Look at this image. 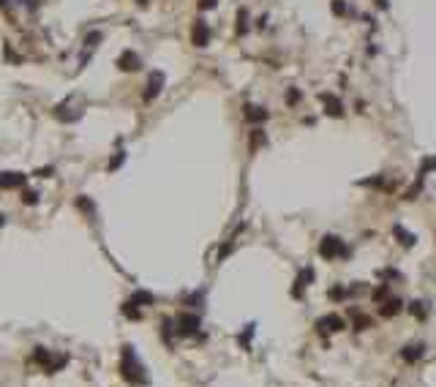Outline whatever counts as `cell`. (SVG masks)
Instances as JSON below:
<instances>
[{"label": "cell", "instance_id": "cell-37", "mask_svg": "<svg viewBox=\"0 0 436 387\" xmlns=\"http://www.w3.org/2000/svg\"><path fill=\"white\" fill-rule=\"evenodd\" d=\"M137 3H139V6H147V0H137Z\"/></svg>", "mask_w": 436, "mask_h": 387}, {"label": "cell", "instance_id": "cell-32", "mask_svg": "<svg viewBox=\"0 0 436 387\" xmlns=\"http://www.w3.org/2000/svg\"><path fill=\"white\" fill-rule=\"evenodd\" d=\"M123 161H125V153H123V150H120V153H118V156H115V158H112V164H109V169H112V172H115V169H118V166H123Z\"/></svg>", "mask_w": 436, "mask_h": 387}, {"label": "cell", "instance_id": "cell-7", "mask_svg": "<svg viewBox=\"0 0 436 387\" xmlns=\"http://www.w3.org/2000/svg\"><path fill=\"white\" fill-rule=\"evenodd\" d=\"M319 101L325 104V112L330 118H344V104H341V98H335L332 93H319Z\"/></svg>", "mask_w": 436, "mask_h": 387}, {"label": "cell", "instance_id": "cell-31", "mask_svg": "<svg viewBox=\"0 0 436 387\" xmlns=\"http://www.w3.org/2000/svg\"><path fill=\"white\" fill-rule=\"evenodd\" d=\"M98 41H101V33L96 30V33H90L87 38H85V47H87V49H93V47H98Z\"/></svg>", "mask_w": 436, "mask_h": 387}, {"label": "cell", "instance_id": "cell-21", "mask_svg": "<svg viewBox=\"0 0 436 387\" xmlns=\"http://www.w3.org/2000/svg\"><path fill=\"white\" fill-rule=\"evenodd\" d=\"M357 186H366V188H384V186H387V180H384V175H379V177H371V180H360Z\"/></svg>", "mask_w": 436, "mask_h": 387}, {"label": "cell", "instance_id": "cell-34", "mask_svg": "<svg viewBox=\"0 0 436 387\" xmlns=\"http://www.w3.org/2000/svg\"><path fill=\"white\" fill-rule=\"evenodd\" d=\"M215 3H218V0H196V6H199V11H208V8H215Z\"/></svg>", "mask_w": 436, "mask_h": 387}, {"label": "cell", "instance_id": "cell-3", "mask_svg": "<svg viewBox=\"0 0 436 387\" xmlns=\"http://www.w3.org/2000/svg\"><path fill=\"white\" fill-rule=\"evenodd\" d=\"M33 360H35V363H38V366H44V368H47L49 373L60 371V368L66 366V363H69V357H66V354H60V357H55V354H52V349H44V346H38V349H35V352H33Z\"/></svg>", "mask_w": 436, "mask_h": 387}, {"label": "cell", "instance_id": "cell-13", "mask_svg": "<svg viewBox=\"0 0 436 387\" xmlns=\"http://www.w3.org/2000/svg\"><path fill=\"white\" fill-rule=\"evenodd\" d=\"M267 118H270V112H267V109H262V106H254V104H245V120H248V123L259 125V123H264Z\"/></svg>", "mask_w": 436, "mask_h": 387}, {"label": "cell", "instance_id": "cell-19", "mask_svg": "<svg viewBox=\"0 0 436 387\" xmlns=\"http://www.w3.org/2000/svg\"><path fill=\"white\" fill-rule=\"evenodd\" d=\"M245 30H248V11L240 8V11H237V35H243Z\"/></svg>", "mask_w": 436, "mask_h": 387}, {"label": "cell", "instance_id": "cell-5", "mask_svg": "<svg viewBox=\"0 0 436 387\" xmlns=\"http://www.w3.org/2000/svg\"><path fill=\"white\" fill-rule=\"evenodd\" d=\"M346 327V319L341 317V314H327V317H322L316 322V330L322 333V335H327V333H341Z\"/></svg>", "mask_w": 436, "mask_h": 387}, {"label": "cell", "instance_id": "cell-26", "mask_svg": "<svg viewBox=\"0 0 436 387\" xmlns=\"http://www.w3.org/2000/svg\"><path fill=\"white\" fill-rule=\"evenodd\" d=\"M76 208H79V210H85V213H90V215L96 213V205H93V202L87 199V196H76Z\"/></svg>", "mask_w": 436, "mask_h": 387}, {"label": "cell", "instance_id": "cell-9", "mask_svg": "<svg viewBox=\"0 0 436 387\" xmlns=\"http://www.w3.org/2000/svg\"><path fill=\"white\" fill-rule=\"evenodd\" d=\"M314 281V270L311 267H303L297 273V278H295V286H292V298H303V292H305V286Z\"/></svg>", "mask_w": 436, "mask_h": 387}, {"label": "cell", "instance_id": "cell-27", "mask_svg": "<svg viewBox=\"0 0 436 387\" xmlns=\"http://www.w3.org/2000/svg\"><path fill=\"white\" fill-rule=\"evenodd\" d=\"M300 98H303V93H300L297 88H289V90H286V104H289V106H297Z\"/></svg>", "mask_w": 436, "mask_h": 387}, {"label": "cell", "instance_id": "cell-25", "mask_svg": "<svg viewBox=\"0 0 436 387\" xmlns=\"http://www.w3.org/2000/svg\"><path fill=\"white\" fill-rule=\"evenodd\" d=\"M327 298H330V300H346V298H349V289H344V286H330Z\"/></svg>", "mask_w": 436, "mask_h": 387}, {"label": "cell", "instance_id": "cell-20", "mask_svg": "<svg viewBox=\"0 0 436 387\" xmlns=\"http://www.w3.org/2000/svg\"><path fill=\"white\" fill-rule=\"evenodd\" d=\"M428 172H436V156L422 158V164H420V177H425Z\"/></svg>", "mask_w": 436, "mask_h": 387}, {"label": "cell", "instance_id": "cell-12", "mask_svg": "<svg viewBox=\"0 0 436 387\" xmlns=\"http://www.w3.org/2000/svg\"><path fill=\"white\" fill-rule=\"evenodd\" d=\"M403 311V300H398V298H384L382 300V305H379V314L384 319H390V317H395V314H401Z\"/></svg>", "mask_w": 436, "mask_h": 387}, {"label": "cell", "instance_id": "cell-11", "mask_svg": "<svg viewBox=\"0 0 436 387\" xmlns=\"http://www.w3.org/2000/svg\"><path fill=\"white\" fill-rule=\"evenodd\" d=\"M28 183V175H22V172H3L0 175V188H22Z\"/></svg>", "mask_w": 436, "mask_h": 387}, {"label": "cell", "instance_id": "cell-28", "mask_svg": "<svg viewBox=\"0 0 436 387\" xmlns=\"http://www.w3.org/2000/svg\"><path fill=\"white\" fill-rule=\"evenodd\" d=\"M387 295H390V286H387V281L382 283V286H376V289H374V300H376V303H382V300L387 298Z\"/></svg>", "mask_w": 436, "mask_h": 387}, {"label": "cell", "instance_id": "cell-17", "mask_svg": "<svg viewBox=\"0 0 436 387\" xmlns=\"http://www.w3.org/2000/svg\"><path fill=\"white\" fill-rule=\"evenodd\" d=\"M153 292H145V289H139V292H134V298H131V303H137V305H153Z\"/></svg>", "mask_w": 436, "mask_h": 387}, {"label": "cell", "instance_id": "cell-36", "mask_svg": "<svg viewBox=\"0 0 436 387\" xmlns=\"http://www.w3.org/2000/svg\"><path fill=\"white\" fill-rule=\"evenodd\" d=\"M376 6H379V8H387V0H376Z\"/></svg>", "mask_w": 436, "mask_h": 387}, {"label": "cell", "instance_id": "cell-33", "mask_svg": "<svg viewBox=\"0 0 436 387\" xmlns=\"http://www.w3.org/2000/svg\"><path fill=\"white\" fill-rule=\"evenodd\" d=\"M251 335H254V325H248V327H245V333H243V335H240V344H243V346H248Z\"/></svg>", "mask_w": 436, "mask_h": 387}, {"label": "cell", "instance_id": "cell-29", "mask_svg": "<svg viewBox=\"0 0 436 387\" xmlns=\"http://www.w3.org/2000/svg\"><path fill=\"white\" fill-rule=\"evenodd\" d=\"M330 8H332V14H335V17H344L346 14V3H344V0H332Z\"/></svg>", "mask_w": 436, "mask_h": 387}, {"label": "cell", "instance_id": "cell-23", "mask_svg": "<svg viewBox=\"0 0 436 387\" xmlns=\"http://www.w3.org/2000/svg\"><path fill=\"white\" fill-rule=\"evenodd\" d=\"M352 317H354V330H366V327H371V319H368L366 314L352 311Z\"/></svg>", "mask_w": 436, "mask_h": 387}, {"label": "cell", "instance_id": "cell-18", "mask_svg": "<svg viewBox=\"0 0 436 387\" xmlns=\"http://www.w3.org/2000/svg\"><path fill=\"white\" fill-rule=\"evenodd\" d=\"M406 308H409V314H412V317H417L420 322H422L425 317H428V314H425V303H420V300H415V303H412V305H406Z\"/></svg>", "mask_w": 436, "mask_h": 387}, {"label": "cell", "instance_id": "cell-8", "mask_svg": "<svg viewBox=\"0 0 436 387\" xmlns=\"http://www.w3.org/2000/svg\"><path fill=\"white\" fill-rule=\"evenodd\" d=\"M161 88H164V74H161V71H153L150 79H147V85H145L142 98H145V101H153V98L161 93Z\"/></svg>", "mask_w": 436, "mask_h": 387}, {"label": "cell", "instance_id": "cell-1", "mask_svg": "<svg viewBox=\"0 0 436 387\" xmlns=\"http://www.w3.org/2000/svg\"><path fill=\"white\" fill-rule=\"evenodd\" d=\"M120 373H123V379L125 382H131V385H147V373L145 368H142V363L137 360V354H134V346L125 344L123 346V360H120Z\"/></svg>", "mask_w": 436, "mask_h": 387}, {"label": "cell", "instance_id": "cell-24", "mask_svg": "<svg viewBox=\"0 0 436 387\" xmlns=\"http://www.w3.org/2000/svg\"><path fill=\"white\" fill-rule=\"evenodd\" d=\"M161 333H164L166 344H172V333H174V322H172V319H164V322H161Z\"/></svg>", "mask_w": 436, "mask_h": 387}, {"label": "cell", "instance_id": "cell-6", "mask_svg": "<svg viewBox=\"0 0 436 387\" xmlns=\"http://www.w3.org/2000/svg\"><path fill=\"white\" fill-rule=\"evenodd\" d=\"M191 44L194 47H208L210 44V28L205 19H196L194 28H191Z\"/></svg>", "mask_w": 436, "mask_h": 387}, {"label": "cell", "instance_id": "cell-16", "mask_svg": "<svg viewBox=\"0 0 436 387\" xmlns=\"http://www.w3.org/2000/svg\"><path fill=\"white\" fill-rule=\"evenodd\" d=\"M123 317L131 319V322H139V319H142V311L137 308V303H131V300H128V303H123Z\"/></svg>", "mask_w": 436, "mask_h": 387}, {"label": "cell", "instance_id": "cell-30", "mask_svg": "<svg viewBox=\"0 0 436 387\" xmlns=\"http://www.w3.org/2000/svg\"><path fill=\"white\" fill-rule=\"evenodd\" d=\"M35 202H38L35 191H22V205H35Z\"/></svg>", "mask_w": 436, "mask_h": 387}, {"label": "cell", "instance_id": "cell-15", "mask_svg": "<svg viewBox=\"0 0 436 387\" xmlns=\"http://www.w3.org/2000/svg\"><path fill=\"white\" fill-rule=\"evenodd\" d=\"M393 235L398 237V243H401L403 248H412V246H415V235H412V232H406V229H403L401 224H398V227L393 229Z\"/></svg>", "mask_w": 436, "mask_h": 387}, {"label": "cell", "instance_id": "cell-2", "mask_svg": "<svg viewBox=\"0 0 436 387\" xmlns=\"http://www.w3.org/2000/svg\"><path fill=\"white\" fill-rule=\"evenodd\" d=\"M349 254V248L344 246V240L341 237H335V235H325L322 240H319V256L322 259H341V256H346Z\"/></svg>", "mask_w": 436, "mask_h": 387}, {"label": "cell", "instance_id": "cell-10", "mask_svg": "<svg viewBox=\"0 0 436 387\" xmlns=\"http://www.w3.org/2000/svg\"><path fill=\"white\" fill-rule=\"evenodd\" d=\"M118 69L120 71H139L142 69V60H139L137 52L125 49V52H120V57H118Z\"/></svg>", "mask_w": 436, "mask_h": 387}, {"label": "cell", "instance_id": "cell-4", "mask_svg": "<svg viewBox=\"0 0 436 387\" xmlns=\"http://www.w3.org/2000/svg\"><path fill=\"white\" fill-rule=\"evenodd\" d=\"M199 317L196 314H180V317L174 319V333L180 335V338H191V335H199Z\"/></svg>", "mask_w": 436, "mask_h": 387}, {"label": "cell", "instance_id": "cell-35", "mask_svg": "<svg viewBox=\"0 0 436 387\" xmlns=\"http://www.w3.org/2000/svg\"><path fill=\"white\" fill-rule=\"evenodd\" d=\"M38 177H52V175H55V166H44V169H38Z\"/></svg>", "mask_w": 436, "mask_h": 387}, {"label": "cell", "instance_id": "cell-14", "mask_svg": "<svg viewBox=\"0 0 436 387\" xmlns=\"http://www.w3.org/2000/svg\"><path fill=\"white\" fill-rule=\"evenodd\" d=\"M422 354H425V346L422 344H412V346H403L401 349V357L406 360V363H417Z\"/></svg>", "mask_w": 436, "mask_h": 387}, {"label": "cell", "instance_id": "cell-22", "mask_svg": "<svg viewBox=\"0 0 436 387\" xmlns=\"http://www.w3.org/2000/svg\"><path fill=\"white\" fill-rule=\"evenodd\" d=\"M264 142H267V137H264V131H262V128H254V131H251V147H254V150H256V147H262Z\"/></svg>", "mask_w": 436, "mask_h": 387}]
</instances>
